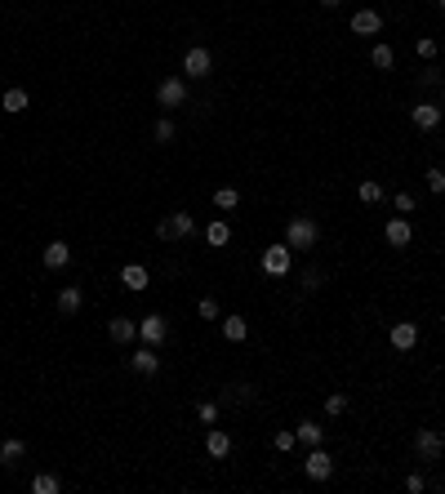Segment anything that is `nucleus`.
<instances>
[{"instance_id":"nucleus-33","label":"nucleus","mask_w":445,"mask_h":494,"mask_svg":"<svg viewBox=\"0 0 445 494\" xmlns=\"http://www.w3.org/2000/svg\"><path fill=\"white\" fill-rule=\"evenodd\" d=\"M423 178H428V191H432V196H441V191H445V174L437 170V165H432V170H428Z\"/></svg>"},{"instance_id":"nucleus-27","label":"nucleus","mask_w":445,"mask_h":494,"mask_svg":"<svg viewBox=\"0 0 445 494\" xmlns=\"http://www.w3.org/2000/svg\"><path fill=\"white\" fill-rule=\"evenodd\" d=\"M214 205H219V210H236V205H240V191L223 183L219 191H214Z\"/></svg>"},{"instance_id":"nucleus-29","label":"nucleus","mask_w":445,"mask_h":494,"mask_svg":"<svg viewBox=\"0 0 445 494\" xmlns=\"http://www.w3.org/2000/svg\"><path fill=\"white\" fill-rule=\"evenodd\" d=\"M347 405H352V401H347V392H330V396H326V414H330V419L347 414Z\"/></svg>"},{"instance_id":"nucleus-26","label":"nucleus","mask_w":445,"mask_h":494,"mask_svg":"<svg viewBox=\"0 0 445 494\" xmlns=\"http://www.w3.org/2000/svg\"><path fill=\"white\" fill-rule=\"evenodd\" d=\"M370 63H374L379 71H392V67H396V54H392V45H374V50H370Z\"/></svg>"},{"instance_id":"nucleus-16","label":"nucleus","mask_w":445,"mask_h":494,"mask_svg":"<svg viewBox=\"0 0 445 494\" xmlns=\"http://www.w3.org/2000/svg\"><path fill=\"white\" fill-rule=\"evenodd\" d=\"M67 263H71V245L67 240H50V245H45V268L58 272V268H67Z\"/></svg>"},{"instance_id":"nucleus-19","label":"nucleus","mask_w":445,"mask_h":494,"mask_svg":"<svg viewBox=\"0 0 445 494\" xmlns=\"http://www.w3.org/2000/svg\"><path fill=\"white\" fill-rule=\"evenodd\" d=\"M232 401V405H249V401H258V388L254 383H232V388L223 392V405Z\"/></svg>"},{"instance_id":"nucleus-10","label":"nucleus","mask_w":445,"mask_h":494,"mask_svg":"<svg viewBox=\"0 0 445 494\" xmlns=\"http://www.w3.org/2000/svg\"><path fill=\"white\" fill-rule=\"evenodd\" d=\"M383 240H388L392 249H405V245L414 240V227H410V219H405V214H401V219H388V227H383Z\"/></svg>"},{"instance_id":"nucleus-31","label":"nucleus","mask_w":445,"mask_h":494,"mask_svg":"<svg viewBox=\"0 0 445 494\" xmlns=\"http://www.w3.org/2000/svg\"><path fill=\"white\" fill-rule=\"evenodd\" d=\"M174 134H178L174 120H156V129H152V138H156V143H174Z\"/></svg>"},{"instance_id":"nucleus-22","label":"nucleus","mask_w":445,"mask_h":494,"mask_svg":"<svg viewBox=\"0 0 445 494\" xmlns=\"http://www.w3.org/2000/svg\"><path fill=\"white\" fill-rule=\"evenodd\" d=\"M205 240L214 249H223V245H232V227H227V219H214L210 227H205Z\"/></svg>"},{"instance_id":"nucleus-42","label":"nucleus","mask_w":445,"mask_h":494,"mask_svg":"<svg viewBox=\"0 0 445 494\" xmlns=\"http://www.w3.org/2000/svg\"><path fill=\"white\" fill-rule=\"evenodd\" d=\"M441 112H445V94H441Z\"/></svg>"},{"instance_id":"nucleus-5","label":"nucleus","mask_w":445,"mask_h":494,"mask_svg":"<svg viewBox=\"0 0 445 494\" xmlns=\"http://www.w3.org/2000/svg\"><path fill=\"white\" fill-rule=\"evenodd\" d=\"M290 268H294V249L285 245V240H281V245H268V249H263V272H268V276H285Z\"/></svg>"},{"instance_id":"nucleus-14","label":"nucleus","mask_w":445,"mask_h":494,"mask_svg":"<svg viewBox=\"0 0 445 494\" xmlns=\"http://www.w3.org/2000/svg\"><path fill=\"white\" fill-rule=\"evenodd\" d=\"M352 31L356 36H379L383 31V14H379V9H356V14H352Z\"/></svg>"},{"instance_id":"nucleus-18","label":"nucleus","mask_w":445,"mask_h":494,"mask_svg":"<svg viewBox=\"0 0 445 494\" xmlns=\"http://www.w3.org/2000/svg\"><path fill=\"white\" fill-rule=\"evenodd\" d=\"M80 303H85L80 285H63V290H58V312H63V317H76V312H80Z\"/></svg>"},{"instance_id":"nucleus-39","label":"nucleus","mask_w":445,"mask_h":494,"mask_svg":"<svg viewBox=\"0 0 445 494\" xmlns=\"http://www.w3.org/2000/svg\"><path fill=\"white\" fill-rule=\"evenodd\" d=\"M437 80H441V71H437V67H428V71H418V85H437Z\"/></svg>"},{"instance_id":"nucleus-1","label":"nucleus","mask_w":445,"mask_h":494,"mask_svg":"<svg viewBox=\"0 0 445 494\" xmlns=\"http://www.w3.org/2000/svg\"><path fill=\"white\" fill-rule=\"evenodd\" d=\"M321 240V223L312 219V214H294L290 223H285V245L290 249H312Z\"/></svg>"},{"instance_id":"nucleus-28","label":"nucleus","mask_w":445,"mask_h":494,"mask_svg":"<svg viewBox=\"0 0 445 494\" xmlns=\"http://www.w3.org/2000/svg\"><path fill=\"white\" fill-rule=\"evenodd\" d=\"M31 490H36V494H58V490H63V481H58L54 472H41V477L31 481Z\"/></svg>"},{"instance_id":"nucleus-11","label":"nucleus","mask_w":445,"mask_h":494,"mask_svg":"<svg viewBox=\"0 0 445 494\" xmlns=\"http://www.w3.org/2000/svg\"><path fill=\"white\" fill-rule=\"evenodd\" d=\"M120 285H125L129 294H138V290H147V285H152V272L143 268V263H125V268H120Z\"/></svg>"},{"instance_id":"nucleus-32","label":"nucleus","mask_w":445,"mask_h":494,"mask_svg":"<svg viewBox=\"0 0 445 494\" xmlns=\"http://www.w3.org/2000/svg\"><path fill=\"white\" fill-rule=\"evenodd\" d=\"M272 445H276V450L285 454V450H294V445H298V437H294L290 428H281V432H276V437H272Z\"/></svg>"},{"instance_id":"nucleus-25","label":"nucleus","mask_w":445,"mask_h":494,"mask_svg":"<svg viewBox=\"0 0 445 494\" xmlns=\"http://www.w3.org/2000/svg\"><path fill=\"white\" fill-rule=\"evenodd\" d=\"M245 334H249L245 317H223V339L227 343H245Z\"/></svg>"},{"instance_id":"nucleus-38","label":"nucleus","mask_w":445,"mask_h":494,"mask_svg":"<svg viewBox=\"0 0 445 494\" xmlns=\"http://www.w3.org/2000/svg\"><path fill=\"white\" fill-rule=\"evenodd\" d=\"M405 490H410V494H423V490H428V481L414 472V477H405Z\"/></svg>"},{"instance_id":"nucleus-41","label":"nucleus","mask_w":445,"mask_h":494,"mask_svg":"<svg viewBox=\"0 0 445 494\" xmlns=\"http://www.w3.org/2000/svg\"><path fill=\"white\" fill-rule=\"evenodd\" d=\"M437 9H445V0H437Z\"/></svg>"},{"instance_id":"nucleus-7","label":"nucleus","mask_w":445,"mask_h":494,"mask_svg":"<svg viewBox=\"0 0 445 494\" xmlns=\"http://www.w3.org/2000/svg\"><path fill=\"white\" fill-rule=\"evenodd\" d=\"M138 339H143V343H152V347H161L165 339H170V321H165L161 312H147V317L138 321Z\"/></svg>"},{"instance_id":"nucleus-21","label":"nucleus","mask_w":445,"mask_h":494,"mask_svg":"<svg viewBox=\"0 0 445 494\" xmlns=\"http://www.w3.org/2000/svg\"><path fill=\"white\" fill-rule=\"evenodd\" d=\"M356 201L360 205H379L383 201V183H379V178H360V183H356Z\"/></svg>"},{"instance_id":"nucleus-9","label":"nucleus","mask_w":445,"mask_h":494,"mask_svg":"<svg viewBox=\"0 0 445 494\" xmlns=\"http://www.w3.org/2000/svg\"><path fill=\"white\" fill-rule=\"evenodd\" d=\"M410 120H414V129H423V134H428V129H437L445 120V112H441V103H414Z\"/></svg>"},{"instance_id":"nucleus-17","label":"nucleus","mask_w":445,"mask_h":494,"mask_svg":"<svg viewBox=\"0 0 445 494\" xmlns=\"http://www.w3.org/2000/svg\"><path fill=\"white\" fill-rule=\"evenodd\" d=\"M205 450H210V459H227V454H232V437H227L223 428H210L205 432Z\"/></svg>"},{"instance_id":"nucleus-30","label":"nucleus","mask_w":445,"mask_h":494,"mask_svg":"<svg viewBox=\"0 0 445 494\" xmlns=\"http://www.w3.org/2000/svg\"><path fill=\"white\" fill-rule=\"evenodd\" d=\"M196 419H200L205 428H214V423H219V401H200V405H196Z\"/></svg>"},{"instance_id":"nucleus-13","label":"nucleus","mask_w":445,"mask_h":494,"mask_svg":"<svg viewBox=\"0 0 445 494\" xmlns=\"http://www.w3.org/2000/svg\"><path fill=\"white\" fill-rule=\"evenodd\" d=\"M129 370H134V375H156V370H161V356H156V347L143 343L138 352H129Z\"/></svg>"},{"instance_id":"nucleus-6","label":"nucleus","mask_w":445,"mask_h":494,"mask_svg":"<svg viewBox=\"0 0 445 494\" xmlns=\"http://www.w3.org/2000/svg\"><path fill=\"white\" fill-rule=\"evenodd\" d=\"M191 232H196V223H191V214H170V219H161V227H156V236L161 240H187Z\"/></svg>"},{"instance_id":"nucleus-4","label":"nucleus","mask_w":445,"mask_h":494,"mask_svg":"<svg viewBox=\"0 0 445 494\" xmlns=\"http://www.w3.org/2000/svg\"><path fill=\"white\" fill-rule=\"evenodd\" d=\"M156 103H161L165 112L183 107V103H187V80H183V76H165V80H161V89H156Z\"/></svg>"},{"instance_id":"nucleus-37","label":"nucleus","mask_w":445,"mask_h":494,"mask_svg":"<svg viewBox=\"0 0 445 494\" xmlns=\"http://www.w3.org/2000/svg\"><path fill=\"white\" fill-rule=\"evenodd\" d=\"M196 312H200L205 321H219V303H214V298H200V303H196Z\"/></svg>"},{"instance_id":"nucleus-24","label":"nucleus","mask_w":445,"mask_h":494,"mask_svg":"<svg viewBox=\"0 0 445 494\" xmlns=\"http://www.w3.org/2000/svg\"><path fill=\"white\" fill-rule=\"evenodd\" d=\"M27 103H31V99H27V89H18V85H14V89H5V99H0V107H5L9 116L27 112Z\"/></svg>"},{"instance_id":"nucleus-8","label":"nucleus","mask_w":445,"mask_h":494,"mask_svg":"<svg viewBox=\"0 0 445 494\" xmlns=\"http://www.w3.org/2000/svg\"><path fill=\"white\" fill-rule=\"evenodd\" d=\"M303 472H307L312 481H330V477H334V459L321 450V445H312L307 459H303Z\"/></svg>"},{"instance_id":"nucleus-20","label":"nucleus","mask_w":445,"mask_h":494,"mask_svg":"<svg viewBox=\"0 0 445 494\" xmlns=\"http://www.w3.org/2000/svg\"><path fill=\"white\" fill-rule=\"evenodd\" d=\"M294 437H298V445H307V450H312V445H321V441H326V428H321V423H312V419H303V423L294 428Z\"/></svg>"},{"instance_id":"nucleus-34","label":"nucleus","mask_w":445,"mask_h":494,"mask_svg":"<svg viewBox=\"0 0 445 494\" xmlns=\"http://www.w3.org/2000/svg\"><path fill=\"white\" fill-rule=\"evenodd\" d=\"M414 50H418V58H428V63H432V58H437V41H432V36H418Z\"/></svg>"},{"instance_id":"nucleus-3","label":"nucleus","mask_w":445,"mask_h":494,"mask_svg":"<svg viewBox=\"0 0 445 494\" xmlns=\"http://www.w3.org/2000/svg\"><path fill=\"white\" fill-rule=\"evenodd\" d=\"M183 71H187V80H205L214 71V54L205 50V45H191V50L183 54Z\"/></svg>"},{"instance_id":"nucleus-12","label":"nucleus","mask_w":445,"mask_h":494,"mask_svg":"<svg viewBox=\"0 0 445 494\" xmlns=\"http://www.w3.org/2000/svg\"><path fill=\"white\" fill-rule=\"evenodd\" d=\"M388 339H392L396 352H410V347L418 343V325H414V321H396L392 330H388Z\"/></svg>"},{"instance_id":"nucleus-23","label":"nucleus","mask_w":445,"mask_h":494,"mask_svg":"<svg viewBox=\"0 0 445 494\" xmlns=\"http://www.w3.org/2000/svg\"><path fill=\"white\" fill-rule=\"evenodd\" d=\"M22 454H27V441H18V437H9V441H0V463L5 467H14Z\"/></svg>"},{"instance_id":"nucleus-15","label":"nucleus","mask_w":445,"mask_h":494,"mask_svg":"<svg viewBox=\"0 0 445 494\" xmlns=\"http://www.w3.org/2000/svg\"><path fill=\"white\" fill-rule=\"evenodd\" d=\"M107 339H112V343H134L138 339V321L112 317V321H107Z\"/></svg>"},{"instance_id":"nucleus-2","label":"nucleus","mask_w":445,"mask_h":494,"mask_svg":"<svg viewBox=\"0 0 445 494\" xmlns=\"http://www.w3.org/2000/svg\"><path fill=\"white\" fill-rule=\"evenodd\" d=\"M441 450H445L441 428H418V432H414V454H418V463H437Z\"/></svg>"},{"instance_id":"nucleus-35","label":"nucleus","mask_w":445,"mask_h":494,"mask_svg":"<svg viewBox=\"0 0 445 494\" xmlns=\"http://www.w3.org/2000/svg\"><path fill=\"white\" fill-rule=\"evenodd\" d=\"M396 214H414V191H396Z\"/></svg>"},{"instance_id":"nucleus-36","label":"nucleus","mask_w":445,"mask_h":494,"mask_svg":"<svg viewBox=\"0 0 445 494\" xmlns=\"http://www.w3.org/2000/svg\"><path fill=\"white\" fill-rule=\"evenodd\" d=\"M321 281H326V272H321V268H307L303 272V290H316Z\"/></svg>"},{"instance_id":"nucleus-40","label":"nucleus","mask_w":445,"mask_h":494,"mask_svg":"<svg viewBox=\"0 0 445 494\" xmlns=\"http://www.w3.org/2000/svg\"><path fill=\"white\" fill-rule=\"evenodd\" d=\"M321 5H326V9H334V5H339V0H321Z\"/></svg>"}]
</instances>
